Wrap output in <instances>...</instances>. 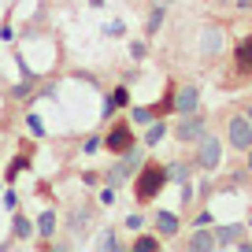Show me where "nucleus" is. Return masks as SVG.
I'll return each mask as SVG.
<instances>
[{"label": "nucleus", "mask_w": 252, "mask_h": 252, "mask_svg": "<svg viewBox=\"0 0 252 252\" xmlns=\"http://www.w3.org/2000/svg\"><path fill=\"white\" fill-rule=\"evenodd\" d=\"M100 204H115V186L100 189Z\"/></svg>", "instance_id": "23"}, {"label": "nucleus", "mask_w": 252, "mask_h": 252, "mask_svg": "<svg viewBox=\"0 0 252 252\" xmlns=\"http://www.w3.org/2000/svg\"><path fill=\"white\" fill-rule=\"evenodd\" d=\"M245 115H249V119H252V104H249V111H245Z\"/></svg>", "instance_id": "32"}, {"label": "nucleus", "mask_w": 252, "mask_h": 252, "mask_svg": "<svg viewBox=\"0 0 252 252\" xmlns=\"http://www.w3.org/2000/svg\"><path fill=\"white\" fill-rule=\"evenodd\" d=\"M237 71H241V74H252V37H241V41H237Z\"/></svg>", "instance_id": "10"}, {"label": "nucleus", "mask_w": 252, "mask_h": 252, "mask_svg": "<svg viewBox=\"0 0 252 252\" xmlns=\"http://www.w3.org/2000/svg\"><path fill=\"white\" fill-rule=\"evenodd\" d=\"M100 249H119V237H115V234H111V230H108V234H104V237H100Z\"/></svg>", "instance_id": "22"}, {"label": "nucleus", "mask_w": 252, "mask_h": 252, "mask_svg": "<svg viewBox=\"0 0 252 252\" xmlns=\"http://www.w3.org/2000/svg\"><path fill=\"white\" fill-rule=\"evenodd\" d=\"M167 178H174V182H186V178H189V171H186L182 163H171V167H167Z\"/></svg>", "instance_id": "19"}, {"label": "nucleus", "mask_w": 252, "mask_h": 252, "mask_svg": "<svg viewBox=\"0 0 252 252\" xmlns=\"http://www.w3.org/2000/svg\"><path fill=\"white\" fill-rule=\"evenodd\" d=\"M226 137H230V149L249 152L252 149V119L249 115H234L230 126H226Z\"/></svg>", "instance_id": "2"}, {"label": "nucleus", "mask_w": 252, "mask_h": 252, "mask_svg": "<svg viewBox=\"0 0 252 252\" xmlns=\"http://www.w3.org/2000/svg\"><path fill=\"white\" fill-rule=\"evenodd\" d=\"M219 159H222V141L219 137H200V149H197V163L204 167V171H215L219 167Z\"/></svg>", "instance_id": "5"}, {"label": "nucleus", "mask_w": 252, "mask_h": 252, "mask_svg": "<svg viewBox=\"0 0 252 252\" xmlns=\"http://www.w3.org/2000/svg\"><path fill=\"white\" fill-rule=\"evenodd\" d=\"M156 230H159L163 237L178 234V215H171V212H159V215H156Z\"/></svg>", "instance_id": "12"}, {"label": "nucleus", "mask_w": 252, "mask_h": 252, "mask_svg": "<svg viewBox=\"0 0 252 252\" xmlns=\"http://www.w3.org/2000/svg\"><path fill=\"white\" fill-rule=\"evenodd\" d=\"M197 104H200V89L197 86H182L178 93H174V111H178V115L197 111Z\"/></svg>", "instance_id": "7"}, {"label": "nucleus", "mask_w": 252, "mask_h": 252, "mask_svg": "<svg viewBox=\"0 0 252 252\" xmlns=\"http://www.w3.org/2000/svg\"><path fill=\"white\" fill-rule=\"evenodd\" d=\"M11 234H15V237H30V234H33L30 219H23V215H15V226H11Z\"/></svg>", "instance_id": "17"}, {"label": "nucleus", "mask_w": 252, "mask_h": 252, "mask_svg": "<svg viewBox=\"0 0 252 252\" xmlns=\"http://www.w3.org/2000/svg\"><path fill=\"white\" fill-rule=\"evenodd\" d=\"M189 249H193V252H208V249H215V234H212V230H200V226H197V234L189 237Z\"/></svg>", "instance_id": "11"}, {"label": "nucleus", "mask_w": 252, "mask_h": 252, "mask_svg": "<svg viewBox=\"0 0 252 252\" xmlns=\"http://www.w3.org/2000/svg\"><path fill=\"white\" fill-rule=\"evenodd\" d=\"M215 4H230V0H215Z\"/></svg>", "instance_id": "33"}, {"label": "nucleus", "mask_w": 252, "mask_h": 252, "mask_svg": "<svg viewBox=\"0 0 252 252\" xmlns=\"http://www.w3.org/2000/svg\"><path fill=\"white\" fill-rule=\"evenodd\" d=\"M152 4H156V8H167V4H171V0H152Z\"/></svg>", "instance_id": "28"}, {"label": "nucleus", "mask_w": 252, "mask_h": 252, "mask_svg": "<svg viewBox=\"0 0 252 252\" xmlns=\"http://www.w3.org/2000/svg\"><path fill=\"white\" fill-rule=\"evenodd\" d=\"M163 182H167V167H159V163H145L141 167V178L134 182V193H137V200H152L163 189Z\"/></svg>", "instance_id": "1"}, {"label": "nucleus", "mask_w": 252, "mask_h": 252, "mask_svg": "<svg viewBox=\"0 0 252 252\" xmlns=\"http://www.w3.org/2000/svg\"><path fill=\"white\" fill-rule=\"evenodd\" d=\"M145 52H149L145 41H134V45H130V60H145Z\"/></svg>", "instance_id": "20"}, {"label": "nucleus", "mask_w": 252, "mask_h": 252, "mask_svg": "<svg viewBox=\"0 0 252 252\" xmlns=\"http://www.w3.org/2000/svg\"><path fill=\"white\" fill-rule=\"evenodd\" d=\"M237 4H241V8H249V4H252V0H237Z\"/></svg>", "instance_id": "30"}, {"label": "nucleus", "mask_w": 252, "mask_h": 252, "mask_svg": "<svg viewBox=\"0 0 252 252\" xmlns=\"http://www.w3.org/2000/svg\"><path fill=\"white\" fill-rule=\"evenodd\" d=\"M159 26H163V8H156V4H152V15H149V26H145V30H149V33H159Z\"/></svg>", "instance_id": "16"}, {"label": "nucleus", "mask_w": 252, "mask_h": 252, "mask_svg": "<svg viewBox=\"0 0 252 252\" xmlns=\"http://www.w3.org/2000/svg\"><path fill=\"white\" fill-rule=\"evenodd\" d=\"M137 167H141V149H134V145H130V149L123 152V159H119V163L108 171V186H119V182H126L130 174L137 171Z\"/></svg>", "instance_id": "3"}, {"label": "nucleus", "mask_w": 252, "mask_h": 252, "mask_svg": "<svg viewBox=\"0 0 252 252\" xmlns=\"http://www.w3.org/2000/svg\"><path fill=\"white\" fill-rule=\"evenodd\" d=\"M167 134V123H149V134H145V145H159Z\"/></svg>", "instance_id": "14"}, {"label": "nucleus", "mask_w": 252, "mask_h": 252, "mask_svg": "<svg viewBox=\"0 0 252 252\" xmlns=\"http://www.w3.org/2000/svg\"><path fill=\"white\" fill-rule=\"evenodd\" d=\"M26 123H30V130H33V134H45V126H41V119H37V115H30Z\"/></svg>", "instance_id": "25"}, {"label": "nucleus", "mask_w": 252, "mask_h": 252, "mask_svg": "<svg viewBox=\"0 0 252 252\" xmlns=\"http://www.w3.org/2000/svg\"><path fill=\"white\" fill-rule=\"evenodd\" d=\"M222 45V26H204L200 30V56H215Z\"/></svg>", "instance_id": "8"}, {"label": "nucleus", "mask_w": 252, "mask_h": 252, "mask_svg": "<svg viewBox=\"0 0 252 252\" xmlns=\"http://www.w3.org/2000/svg\"><path fill=\"white\" fill-rule=\"evenodd\" d=\"M212 234H215V249H226V245H237V241H241L245 226H219V230H212Z\"/></svg>", "instance_id": "9"}, {"label": "nucleus", "mask_w": 252, "mask_h": 252, "mask_svg": "<svg viewBox=\"0 0 252 252\" xmlns=\"http://www.w3.org/2000/svg\"><path fill=\"white\" fill-rule=\"evenodd\" d=\"M130 119H134V123H141V126H149L152 119H156V108H134V111H130Z\"/></svg>", "instance_id": "15"}, {"label": "nucleus", "mask_w": 252, "mask_h": 252, "mask_svg": "<svg viewBox=\"0 0 252 252\" xmlns=\"http://www.w3.org/2000/svg\"><path fill=\"white\" fill-rule=\"evenodd\" d=\"M249 171H252V149H249Z\"/></svg>", "instance_id": "31"}, {"label": "nucleus", "mask_w": 252, "mask_h": 252, "mask_svg": "<svg viewBox=\"0 0 252 252\" xmlns=\"http://www.w3.org/2000/svg\"><path fill=\"white\" fill-rule=\"evenodd\" d=\"M23 167H26V159H15V163L8 167V178H19V171H23Z\"/></svg>", "instance_id": "24"}, {"label": "nucleus", "mask_w": 252, "mask_h": 252, "mask_svg": "<svg viewBox=\"0 0 252 252\" xmlns=\"http://www.w3.org/2000/svg\"><path fill=\"white\" fill-rule=\"evenodd\" d=\"M104 33H108V37H123L126 26H123V23H108V26H104Z\"/></svg>", "instance_id": "21"}, {"label": "nucleus", "mask_w": 252, "mask_h": 252, "mask_svg": "<svg viewBox=\"0 0 252 252\" xmlns=\"http://www.w3.org/2000/svg\"><path fill=\"white\" fill-rule=\"evenodd\" d=\"M204 130H208V119L197 115V111H186V115H182V123L174 126V137H178V141H200V137H204Z\"/></svg>", "instance_id": "4"}, {"label": "nucleus", "mask_w": 252, "mask_h": 252, "mask_svg": "<svg viewBox=\"0 0 252 252\" xmlns=\"http://www.w3.org/2000/svg\"><path fill=\"white\" fill-rule=\"evenodd\" d=\"M100 145H104V141H100V137H89V141H86V145H82V149H86V152H96V149H100Z\"/></svg>", "instance_id": "26"}, {"label": "nucleus", "mask_w": 252, "mask_h": 252, "mask_svg": "<svg viewBox=\"0 0 252 252\" xmlns=\"http://www.w3.org/2000/svg\"><path fill=\"white\" fill-rule=\"evenodd\" d=\"M156 249H159V241H156V237H141V234H137L134 252H156Z\"/></svg>", "instance_id": "18"}, {"label": "nucleus", "mask_w": 252, "mask_h": 252, "mask_svg": "<svg viewBox=\"0 0 252 252\" xmlns=\"http://www.w3.org/2000/svg\"><path fill=\"white\" fill-rule=\"evenodd\" d=\"M37 234L52 241V234H56V215H52V212H41V219H37Z\"/></svg>", "instance_id": "13"}, {"label": "nucleus", "mask_w": 252, "mask_h": 252, "mask_svg": "<svg viewBox=\"0 0 252 252\" xmlns=\"http://www.w3.org/2000/svg\"><path fill=\"white\" fill-rule=\"evenodd\" d=\"M111 104H115V108H119V104H126V89H115V93H111Z\"/></svg>", "instance_id": "27"}, {"label": "nucleus", "mask_w": 252, "mask_h": 252, "mask_svg": "<svg viewBox=\"0 0 252 252\" xmlns=\"http://www.w3.org/2000/svg\"><path fill=\"white\" fill-rule=\"evenodd\" d=\"M89 4H93V8H104V0H89Z\"/></svg>", "instance_id": "29"}, {"label": "nucleus", "mask_w": 252, "mask_h": 252, "mask_svg": "<svg viewBox=\"0 0 252 252\" xmlns=\"http://www.w3.org/2000/svg\"><path fill=\"white\" fill-rule=\"evenodd\" d=\"M130 145H134V134H130V126H126V123L111 126V130H108V137H104V149L119 152V156H123V152L130 149Z\"/></svg>", "instance_id": "6"}]
</instances>
